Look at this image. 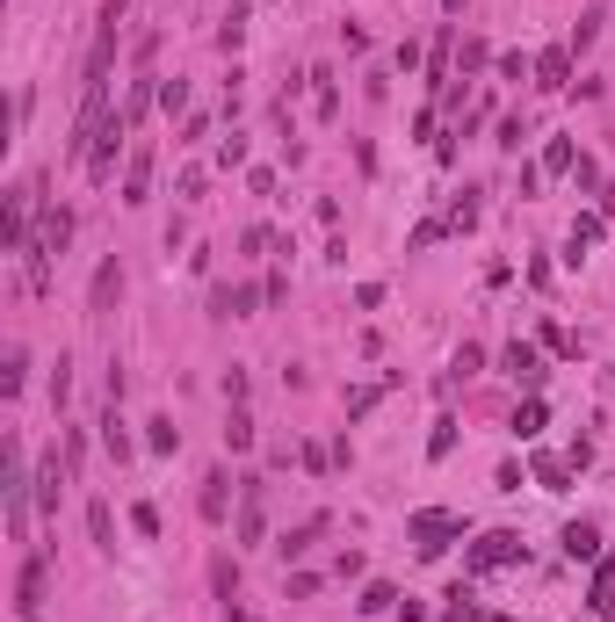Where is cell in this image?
I'll list each match as a JSON object with an SVG mask.
<instances>
[{"label": "cell", "mask_w": 615, "mask_h": 622, "mask_svg": "<svg viewBox=\"0 0 615 622\" xmlns=\"http://www.w3.org/2000/svg\"><path fill=\"white\" fill-rule=\"evenodd\" d=\"M406 536L420 543V557H442V550H449V536H464V514H442V507H420V514L406 521Z\"/></svg>", "instance_id": "obj_1"}, {"label": "cell", "mask_w": 615, "mask_h": 622, "mask_svg": "<svg viewBox=\"0 0 615 622\" xmlns=\"http://www.w3.org/2000/svg\"><path fill=\"white\" fill-rule=\"evenodd\" d=\"M44 586H51V557H44V550H29V557H22V572H15V615H22V622H37Z\"/></svg>", "instance_id": "obj_2"}, {"label": "cell", "mask_w": 615, "mask_h": 622, "mask_svg": "<svg viewBox=\"0 0 615 622\" xmlns=\"http://www.w3.org/2000/svg\"><path fill=\"white\" fill-rule=\"evenodd\" d=\"M261 528H268V485L239 478V543H261Z\"/></svg>", "instance_id": "obj_3"}, {"label": "cell", "mask_w": 615, "mask_h": 622, "mask_svg": "<svg viewBox=\"0 0 615 622\" xmlns=\"http://www.w3.org/2000/svg\"><path fill=\"white\" fill-rule=\"evenodd\" d=\"M514 557H521V536H514V528H492V536L464 557V565H471V572H492V565H514Z\"/></svg>", "instance_id": "obj_4"}, {"label": "cell", "mask_w": 615, "mask_h": 622, "mask_svg": "<svg viewBox=\"0 0 615 622\" xmlns=\"http://www.w3.org/2000/svg\"><path fill=\"white\" fill-rule=\"evenodd\" d=\"M116 297H123V261L109 254V261L95 268V283H87V311H95V319H102V311H109Z\"/></svg>", "instance_id": "obj_5"}, {"label": "cell", "mask_w": 615, "mask_h": 622, "mask_svg": "<svg viewBox=\"0 0 615 622\" xmlns=\"http://www.w3.org/2000/svg\"><path fill=\"white\" fill-rule=\"evenodd\" d=\"M196 507H203V521H225V514H232V478H225V471H210V478H203V492H196Z\"/></svg>", "instance_id": "obj_6"}, {"label": "cell", "mask_w": 615, "mask_h": 622, "mask_svg": "<svg viewBox=\"0 0 615 622\" xmlns=\"http://www.w3.org/2000/svg\"><path fill=\"white\" fill-rule=\"evenodd\" d=\"M22 283L37 290V297L51 290V246H44V239H29V246H22Z\"/></svg>", "instance_id": "obj_7"}, {"label": "cell", "mask_w": 615, "mask_h": 622, "mask_svg": "<svg viewBox=\"0 0 615 622\" xmlns=\"http://www.w3.org/2000/svg\"><path fill=\"white\" fill-rule=\"evenodd\" d=\"M500 362H507V377H514V384H529V391L543 384V362H536V348H529V340H514V348H507Z\"/></svg>", "instance_id": "obj_8"}, {"label": "cell", "mask_w": 615, "mask_h": 622, "mask_svg": "<svg viewBox=\"0 0 615 622\" xmlns=\"http://www.w3.org/2000/svg\"><path fill=\"white\" fill-rule=\"evenodd\" d=\"M319 536H326V514H312V521H304V528H290V536H283V543H275V550H283V557H304V550H312Z\"/></svg>", "instance_id": "obj_9"}, {"label": "cell", "mask_w": 615, "mask_h": 622, "mask_svg": "<svg viewBox=\"0 0 615 622\" xmlns=\"http://www.w3.org/2000/svg\"><path fill=\"white\" fill-rule=\"evenodd\" d=\"M261 297H268V290H246V283H239V290H218V311H225V319H246Z\"/></svg>", "instance_id": "obj_10"}, {"label": "cell", "mask_w": 615, "mask_h": 622, "mask_svg": "<svg viewBox=\"0 0 615 622\" xmlns=\"http://www.w3.org/2000/svg\"><path fill=\"white\" fill-rule=\"evenodd\" d=\"M565 73H572V51H543L536 58V80L543 87H565Z\"/></svg>", "instance_id": "obj_11"}, {"label": "cell", "mask_w": 615, "mask_h": 622, "mask_svg": "<svg viewBox=\"0 0 615 622\" xmlns=\"http://www.w3.org/2000/svg\"><path fill=\"white\" fill-rule=\"evenodd\" d=\"M102 449H109L116 463H131V434H123V420H116V406H109V420H102Z\"/></svg>", "instance_id": "obj_12"}, {"label": "cell", "mask_w": 615, "mask_h": 622, "mask_svg": "<svg viewBox=\"0 0 615 622\" xmlns=\"http://www.w3.org/2000/svg\"><path fill=\"white\" fill-rule=\"evenodd\" d=\"M87 536H95L102 550H116V514H109L102 500H95V507H87Z\"/></svg>", "instance_id": "obj_13"}, {"label": "cell", "mask_w": 615, "mask_h": 622, "mask_svg": "<svg viewBox=\"0 0 615 622\" xmlns=\"http://www.w3.org/2000/svg\"><path fill=\"white\" fill-rule=\"evenodd\" d=\"M145 181H152V160L138 152V160H131V174H123V203H145Z\"/></svg>", "instance_id": "obj_14"}, {"label": "cell", "mask_w": 615, "mask_h": 622, "mask_svg": "<svg viewBox=\"0 0 615 622\" xmlns=\"http://www.w3.org/2000/svg\"><path fill=\"white\" fill-rule=\"evenodd\" d=\"M594 543H601L594 521H572V528H565V550H572V557H594Z\"/></svg>", "instance_id": "obj_15"}, {"label": "cell", "mask_w": 615, "mask_h": 622, "mask_svg": "<svg viewBox=\"0 0 615 622\" xmlns=\"http://www.w3.org/2000/svg\"><path fill=\"white\" fill-rule=\"evenodd\" d=\"M579 160H572V145L565 138H550V152H543V174H572Z\"/></svg>", "instance_id": "obj_16"}, {"label": "cell", "mask_w": 615, "mask_h": 622, "mask_svg": "<svg viewBox=\"0 0 615 622\" xmlns=\"http://www.w3.org/2000/svg\"><path fill=\"white\" fill-rule=\"evenodd\" d=\"M225 442H232V449H254V420H246L239 406H232V420H225Z\"/></svg>", "instance_id": "obj_17"}, {"label": "cell", "mask_w": 615, "mask_h": 622, "mask_svg": "<svg viewBox=\"0 0 615 622\" xmlns=\"http://www.w3.org/2000/svg\"><path fill=\"white\" fill-rule=\"evenodd\" d=\"M22 369H29V355H22V348H8V369H0V391H8V398L22 391Z\"/></svg>", "instance_id": "obj_18"}, {"label": "cell", "mask_w": 615, "mask_h": 622, "mask_svg": "<svg viewBox=\"0 0 615 622\" xmlns=\"http://www.w3.org/2000/svg\"><path fill=\"white\" fill-rule=\"evenodd\" d=\"M536 478H543V492H565V463L558 456H536Z\"/></svg>", "instance_id": "obj_19"}, {"label": "cell", "mask_w": 615, "mask_h": 622, "mask_svg": "<svg viewBox=\"0 0 615 622\" xmlns=\"http://www.w3.org/2000/svg\"><path fill=\"white\" fill-rule=\"evenodd\" d=\"M536 427H543V398H529V406H521V413H514V434H521V442H529V434H536Z\"/></svg>", "instance_id": "obj_20"}, {"label": "cell", "mask_w": 615, "mask_h": 622, "mask_svg": "<svg viewBox=\"0 0 615 622\" xmlns=\"http://www.w3.org/2000/svg\"><path fill=\"white\" fill-rule=\"evenodd\" d=\"M391 601H398V594H391V586H384V579H377V586H369V594H362V601H355V608H362V615H384V608H391Z\"/></svg>", "instance_id": "obj_21"}, {"label": "cell", "mask_w": 615, "mask_h": 622, "mask_svg": "<svg viewBox=\"0 0 615 622\" xmlns=\"http://www.w3.org/2000/svg\"><path fill=\"white\" fill-rule=\"evenodd\" d=\"M73 398V369H66V355H58V369H51V406H66Z\"/></svg>", "instance_id": "obj_22"}, {"label": "cell", "mask_w": 615, "mask_h": 622, "mask_svg": "<svg viewBox=\"0 0 615 622\" xmlns=\"http://www.w3.org/2000/svg\"><path fill=\"white\" fill-rule=\"evenodd\" d=\"M37 500H44V507H58V456L37 471Z\"/></svg>", "instance_id": "obj_23"}, {"label": "cell", "mask_w": 615, "mask_h": 622, "mask_svg": "<svg viewBox=\"0 0 615 622\" xmlns=\"http://www.w3.org/2000/svg\"><path fill=\"white\" fill-rule=\"evenodd\" d=\"M377 398H384V384H362V391H355V398H348V420H362V413H369V406H377Z\"/></svg>", "instance_id": "obj_24"}, {"label": "cell", "mask_w": 615, "mask_h": 622, "mask_svg": "<svg viewBox=\"0 0 615 622\" xmlns=\"http://www.w3.org/2000/svg\"><path fill=\"white\" fill-rule=\"evenodd\" d=\"M456 449V420H435V442H427V456H449Z\"/></svg>", "instance_id": "obj_25"}, {"label": "cell", "mask_w": 615, "mask_h": 622, "mask_svg": "<svg viewBox=\"0 0 615 622\" xmlns=\"http://www.w3.org/2000/svg\"><path fill=\"white\" fill-rule=\"evenodd\" d=\"M145 442H152V449H174V442H181V427H174V420H152Z\"/></svg>", "instance_id": "obj_26"}]
</instances>
